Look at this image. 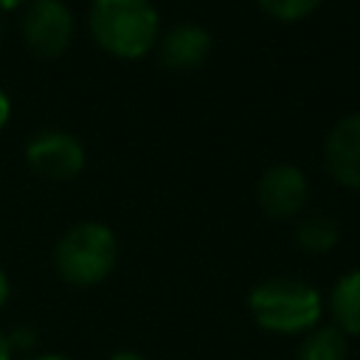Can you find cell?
<instances>
[{"label":"cell","mask_w":360,"mask_h":360,"mask_svg":"<svg viewBox=\"0 0 360 360\" xmlns=\"http://www.w3.org/2000/svg\"><path fill=\"white\" fill-rule=\"evenodd\" d=\"M22 0H0V11L6 14V11H11V8H17Z\"/></svg>","instance_id":"cell-17"},{"label":"cell","mask_w":360,"mask_h":360,"mask_svg":"<svg viewBox=\"0 0 360 360\" xmlns=\"http://www.w3.org/2000/svg\"><path fill=\"white\" fill-rule=\"evenodd\" d=\"M158 53L172 70H194L211 53V34L197 22H177L158 39Z\"/></svg>","instance_id":"cell-8"},{"label":"cell","mask_w":360,"mask_h":360,"mask_svg":"<svg viewBox=\"0 0 360 360\" xmlns=\"http://www.w3.org/2000/svg\"><path fill=\"white\" fill-rule=\"evenodd\" d=\"M110 360H146V357H141L138 352H129V349H121V352H115V354H110Z\"/></svg>","instance_id":"cell-15"},{"label":"cell","mask_w":360,"mask_h":360,"mask_svg":"<svg viewBox=\"0 0 360 360\" xmlns=\"http://www.w3.org/2000/svg\"><path fill=\"white\" fill-rule=\"evenodd\" d=\"M20 28L37 56H59L73 39V14L62 0H28Z\"/></svg>","instance_id":"cell-4"},{"label":"cell","mask_w":360,"mask_h":360,"mask_svg":"<svg viewBox=\"0 0 360 360\" xmlns=\"http://www.w3.org/2000/svg\"><path fill=\"white\" fill-rule=\"evenodd\" d=\"M0 34H3V11H0Z\"/></svg>","instance_id":"cell-19"},{"label":"cell","mask_w":360,"mask_h":360,"mask_svg":"<svg viewBox=\"0 0 360 360\" xmlns=\"http://www.w3.org/2000/svg\"><path fill=\"white\" fill-rule=\"evenodd\" d=\"M262 11L281 20V22H292V20H301L307 14H312L321 0H259Z\"/></svg>","instance_id":"cell-12"},{"label":"cell","mask_w":360,"mask_h":360,"mask_svg":"<svg viewBox=\"0 0 360 360\" xmlns=\"http://www.w3.org/2000/svg\"><path fill=\"white\" fill-rule=\"evenodd\" d=\"M87 25L96 45L118 59L143 56L160 34L158 8L149 0H93Z\"/></svg>","instance_id":"cell-1"},{"label":"cell","mask_w":360,"mask_h":360,"mask_svg":"<svg viewBox=\"0 0 360 360\" xmlns=\"http://www.w3.org/2000/svg\"><path fill=\"white\" fill-rule=\"evenodd\" d=\"M329 312L343 335L360 338V270L340 276L329 292Z\"/></svg>","instance_id":"cell-9"},{"label":"cell","mask_w":360,"mask_h":360,"mask_svg":"<svg viewBox=\"0 0 360 360\" xmlns=\"http://www.w3.org/2000/svg\"><path fill=\"white\" fill-rule=\"evenodd\" d=\"M11 340H8V335H3L0 332V360H11Z\"/></svg>","instance_id":"cell-14"},{"label":"cell","mask_w":360,"mask_h":360,"mask_svg":"<svg viewBox=\"0 0 360 360\" xmlns=\"http://www.w3.org/2000/svg\"><path fill=\"white\" fill-rule=\"evenodd\" d=\"M6 301H8V278H6V273L0 270V309H3Z\"/></svg>","instance_id":"cell-16"},{"label":"cell","mask_w":360,"mask_h":360,"mask_svg":"<svg viewBox=\"0 0 360 360\" xmlns=\"http://www.w3.org/2000/svg\"><path fill=\"white\" fill-rule=\"evenodd\" d=\"M307 194H309L307 177L292 163H273L270 169H264L256 186V200L262 211L273 219L295 217L304 208Z\"/></svg>","instance_id":"cell-6"},{"label":"cell","mask_w":360,"mask_h":360,"mask_svg":"<svg viewBox=\"0 0 360 360\" xmlns=\"http://www.w3.org/2000/svg\"><path fill=\"white\" fill-rule=\"evenodd\" d=\"M34 360H70V357H62V354H39Z\"/></svg>","instance_id":"cell-18"},{"label":"cell","mask_w":360,"mask_h":360,"mask_svg":"<svg viewBox=\"0 0 360 360\" xmlns=\"http://www.w3.org/2000/svg\"><path fill=\"white\" fill-rule=\"evenodd\" d=\"M25 160L45 180H70L84 169V146L65 129H42L25 143Z\"/></svg>","instance_id":"cell-5"},{"label":"cell","mask_w":360,"mask_h":360,"mask_svg":"<svg viewBox=\"0 0 360 360\" xmlns=\"http://www.w3.org/2000/svg\"><path fill=\"white\" fill-rule=\"evenodd\" d=\"M346 357H349V343L338 326L309 329L298 349V360H346Z\"/></svg>","instance_id":"cell-10"},{"label":"cell","mask_w":360,"mask_h":360,"mask_svg":"<svg viewBox=\"0 0 360 360\" xmlns=\"http://www.w3.org/2000/svg\"><path fill=\"white\" fill-rule=\"evenodd\" d=\"M118 259V239L101 222H79L62 233L53 250L56 273L73 287L104 281Z\"/></svg>","instance_id":"cell-3"},{"label":"cell","mask_w":360,"mask_h":360,"mask_svg":"<svg viewBox=\"0 0 360 360\" xmlns=\"http://www.w3.org/2000/svg\"><path fill=\"white\" fill-rule=\"evenodd\" d=\"M253 321L276 335L309 332L323 312L321 292L301 278H267L248 298Z\"/></svg>","instance_id":"cell-2"},{"label":"cell","mask_w":360,"mask_h":360,"mask_svg":"<svg viewBox=\"0 0 360 360\" xmlns=\"http://www.w3.org/2000/svg\"><path fill=\"white\" fill-rule=\"evenodd\" d=\"M338 222L326 214H309L295 228V242L309 253H326L338 245Z\"/></svg>","instance_id":"cell-11"},{"label":"cell","mask_w":360,"mask_h":360,"mask_svg":"<svg viewBox=\"0 0 360 360\" xmlns=\"http://www.w3.org/2000/svg\"><path fill=\"white\" fill-rule=\"evenodd\" d=\"M323 166L346 188H360V112L340 118L323 143Z\"/></svg>","instance_id":"cell-7"},{"label":"cell","mask_w":360,"mask_h":360,"mask_svg":"<svg viewBox=\"0 0 360 360\" xmlns=\"http://www.w3.org/2000/svg\"><path fill=\"white\" fill-rule=\"evenodd\" d=\"M8 115H11V101H8V96L0 90V129L8 124Z\"/></svg>","instance_id":"cell-13"}]
</instances>
